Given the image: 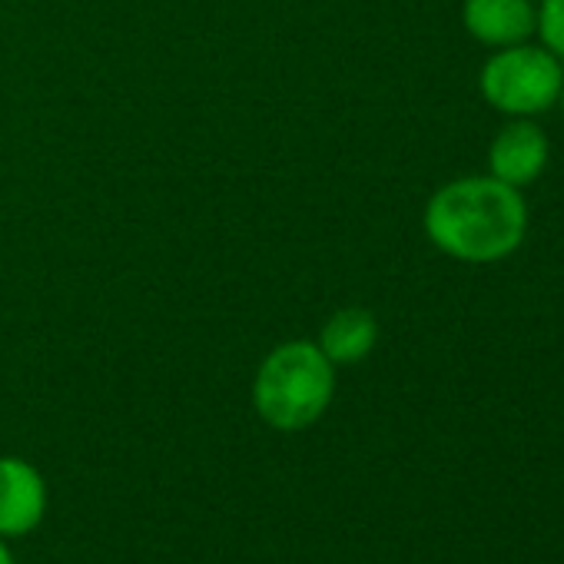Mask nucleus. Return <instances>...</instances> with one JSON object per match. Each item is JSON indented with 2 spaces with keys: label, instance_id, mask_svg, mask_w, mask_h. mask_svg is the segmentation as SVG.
<instances>
[{
  "label": "nucleus",
  "instance_id": "nucleus-8",
  "mask_svg": "<svg viewBox=\"0 0 564 564\" xmlns=\"http://www.w3.org/2000/svg\"><path fill=\"white\" fill-rule=\"evenodd\" d=\"M534 34L541 37L544 51H551L557 61H564V0H541Z\"/></svg>",
  "mask_w": 564,
  "mask_h": 564
},
{
  "label": "nucleus",
  "instance_id": "nucleus-5",
  "mask_svg": "<svg viewBox=\"0 0 564 564\" xmlns=\"http://www.w3.org/2000/svg\"><path fill=\"white\" fill-rule=\"evenodd\" d=\"M547 166V137L538 123L514 117L488 147V173L514 189L534 183Z\"/></svg>",
  "mask_w": 564,
  "mask_h": 564
},
{
  "label": "nucleus",
  "instance_id": "nucleus-4",
  "mask_svg": "<svg viewBox=\"0 0 564 564\" xmlns=\"http://www.w3.org/2000/svg\"><path fill=\"white\" fill-rule=\"evenodd\" d=\"M47 514L44 475L18 455L0 458V538L31 534Z\"/></svg>",
  "mask_w": 564,
  "mask_h": 564
},
{
  "label": "nucleus",
  "instance_id": "nucleus-6",
  "mask_svg": "<svg viewBox=\"0 0 564 564\" xmlns=\"http://www.w3.org/2000/svg\"><path fill=\"white\" fill-rule=\"evenodd\" d=\"M465 31L485 47H514L534 34L538 8L531 0H465L462 8Z\"/></svg>",
  "mask_w": 564,
  "mask_h": 564
},
{
  "label": "nucleus",
  "instance_id": "nucleus-1",
  "mask_svg": "<svg viewBox=\"0 0 564 564\" xmlns=\"http://www.w3.org/2000/svg\"><path fill=\"white\" fill-rule=\"evenodd\" d=\"M422 226L429 242L458 262H498L524 242L528 203L491 173L462 176L432 193Z\"/></svg>",
  "mask_w": 564,
  "mask_h": 564
},
{
  "label": "nucleus",
  "instance_id": "nucleus-2",
  "mask_svg": "<svg viewBox=\"0 0 564 564\" xmlns=\"http://www.w3.org/2000/svg\"><path fill=\"white\" fill-rule=\"evenodd\" d=\"M336 395V366L319 343L293 339L275 346L256 369L252 405L256 415L279 432H303L316 425Z\"/></svg>",
  "mask_w": 564,
  "mask_h": 564
},
{
  "label": "nucleus",
  "instance_id": "nucleus-3",
  "mask_svg": "<svg viewBox=\"0 0 564 564\" xmlns=\"http://www.w3.org/2000/svg\"><path fill=\"white\" fill-rule=\"evenodd\" d=\"M564 87L561 61L534 44H514L495 51V57L485 61L478 74V90L488 107H495L505 117H538L544 113Z\"/></svg>",
  "mask_w": 564,
  "mask_h": 564
},
{
  "label": "nucleus",
  "instance_id": "nucleus-10",
  "mask_svg": "<svg viewBox=\"0 0 564 564\" xmlns=\"http://www.w3.org/2000/svg\"><path fill=\"white\" fill-rule=\"evenodd\" d=\"M557 100H561V107H564V87H561V97H557Z\"/></svg>",
  "mask_w": 564,
  "mask_h": 564
},
{
  "label": "nucleus",
  "instance_id": "nucleus-9",
  "mask_svg": "<svg viewBox=\"0 0 564 564\" xmlns=\"http://www.w3.org/2000/svg\"><path fill=\"white\" fill-rule=\"evenodd\" d=\"M0 564H18V561H14V554L8 551V544H4V538H0Z\"/></svg>",
  "mask_w": 564,
  "mask_h": 564
},
{
  "label": "nucleus",
  "instance_id": "nucleus-7",
  "mask_svg": "<svg viewBox=\"0 0 564 564\" xmlns=\"http://www.w3.org/2000/svg\"><path fill=\"white\" fill-rule=\"evenodd\" d=\"M379 343V319L362 306H346L323 323L319 349L333 366H356L369 359Z\"/></svg>",
  "mask_w": 564,
  "mask_h": 564
}]
</instances>
